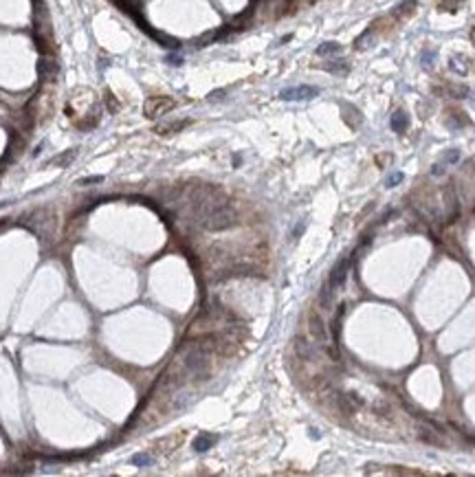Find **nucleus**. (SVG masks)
<instances>
[{"label": "nucleus", "instance_id": "nucleus-1", "mask_svg": "<svg viewBox=\"0 0 475 477\" xmlns=\"http://www.w3.org/2000/svg\"><path fill=\"white\" fill-rule=\"evenodd\" d=\"M319 95V88L315 86H295V88H284L279 92V99L284 101H308V99H315Z\"/></svg>", "mask_w": 475, "mask_h": 477}, {"label": "nucleus", "instance_id": "nucleus-2", "mask_svg": "<svg viewBox=\"0 0 475 477\" xmlns=\"http://www.w3.org/2000/svg\"><path fill=\"white\" fill-rule=\"evenodd\" d=\"M172 108H174V99H169V97H150L146 101V115L150 119H156V117L165 115Z\"/></svg>", "mask_w": 475, "mask_h": 477}, {"label": "nucleus", "instance_id": "nucleus-3", "mask_svg": "<svg viewBox=\"0 0 475 477\" xmlns=\"http://www.w3.org/2000/svg\"><path fill=\"white\" fill-rule=\"evenodd\" d=\"M308 328H311V335L317 341H328V330H326V323L315 310H311L308 315Z\"/></svg>", "mask_w": 475, "mask_h": 477}, {"label": "nucleus", "instance_id": "nucleus-4", "mask_svg": "<svg viewBox=\"0 0 475 477\" xmlns=\"http://www.w3.org/2000/svg\"><path fill=\"white\" fill-rule=\"evenodd\" d=\"M347 266H350V262L347 260H341L337 264V266L332 268V275H330V288H339V286H343V282H346V275H347Z\"/></svg>", "mask_w": 475, "mask_h": 477}, {"label": "nucleus", "instance_id": "nucleus-5", "mask_svg": "<svg viewBox=\"0 0 475 477\" xmlns=\"http://www.w3.org/2000/svg\"><path fill=\"white\" fill-rule=\"evenodd\" d=\"M389 125H392V130L394 132H398V134H402L407 130V125H409V119H407V115L402 110H396L392 115V119H389Z\"/></svg>", "mask_w": 475, "mask_h": 477}, {"label": "nucleus", "instance_id": "nucleus-6", "mask_svg": "<svg viewBox=\"0 0 475 477\" xmlns=\"http://www.w3.org/2000/svg\"><path fill=\"white\" fill-rule=\"evenodd\" d=\"M339 51H341V44H337V42H324V44L317 49V55L326 57V55H337Z\"/></svg>", "mask_w": 475, "mask_h": 477}, {"label": "nucleus", "instance_id": "nucleus-7", "mask_svg": "<svg viewBox=\"0 0 475 477\" xmlns=\"http://www.w3.org/2000/svg\"><path fill=\"white\" fill-rule=\"evenodd\" d=\"M319 306L324 308V310H330V306H332V288H330V284H326L324 288H321V293H319Z\"/></svg>", "mask_w": 475, "mask_h": 477}, {"label": "nucleus", "instance_id": "nucleus-8", "mask_svg": "<svg viewBox=\"0 0 475 477\" xmlns=\"http://www.w3.org/2000/svg\"><path fill=\"white\" fill-rule=\"evenodd\" d=\"M214 442H216V436H207V433H202V436H198L196 440H194V449H196V451H207Z\"/></svg>", "mask_w": 475, "mask_h": 477}, {"label": "nucleus", "instance_id": "nucleus-9", "mask_svg": "<svg viewBox=\"0 0 475 477\" xmlns=\"http://www.w3.org/2000/svg\"><path fill=\"white\" fill-rule=\"evenodd\" d=\"M326 71H330V73H339V75H343V73H347V62L346 60H334V62H330V64H326L324 66Z\"/></svg>", "mask_w": 475, "mask_h": 477}, {"label": "nucleus", "instance_id": "nucleus-10", "mask_svg": "<svg viewBox=\"0 0 475 477\" xmlns=\"http://www.w3.org/2000/svg\"><path fill=\"white\" fill-rule=\"evenodd\" d=\"M132 462L137 464V466H150V464H152V458H150V455L139 453V455H134V458H132Z\"/></svg>", "mask_w": 475, "mask_h": 477}, {"label": "nucleus", "instance_id": "nucleus-11", "mask_svg": "<svg viewBox=\"0 0 475 477\" xmlns=\"http://www.w3.org/2000/svg\"><path fill=\"white\" fill-rule=\"evenodd\" d=\"M401 180H402V174H401V172H394V174L387 176V180H385V183H387V187H396Z\"/></svg>", "mask_w": 475, "mask_h": 477}, {"label": "nucleus", "instance_id": "nucleus-12", "mask_svg": "<svg viewBox=\"0 0 475 477\" xmlns=\"http://www.w3.org/2000/svg\"><path fill=\"white\" fill-rule=\"evenodd\" d=\"M457 159H460V152H457V150H451V152L444 154V161H447V163H456Z\"/></svg>", "mask_w": 475, "mask_h": 477}, {"label": "nucleus", "instance_id": "nucleus-13", "mask_svg": "<svg viewBox=\"0 0 475 477\" xmlns=\"http://www.w3.org/2000/svg\"><path fill=\"white\" fill-rule=\"evenodd\" d=\"M422 64H425V66L434 64V53H425V55H422Z\"/></svg>", "mask_w": 475, "mask_h": 477}, {"label": "nucleus", "instance_id": "nucleus-14", "mask_svg": "<svg viewBox=\"0 0 475 477\" xmlns=\"http://www.w3.org/2000/svg\"><path fill=\"white\" fill-rule=\"evenodd\" d=\"M471 40H473V44H475V29L471 31Z\"/></svg>", "mask_w": 475, "mask_h": 477}]
</instances>
